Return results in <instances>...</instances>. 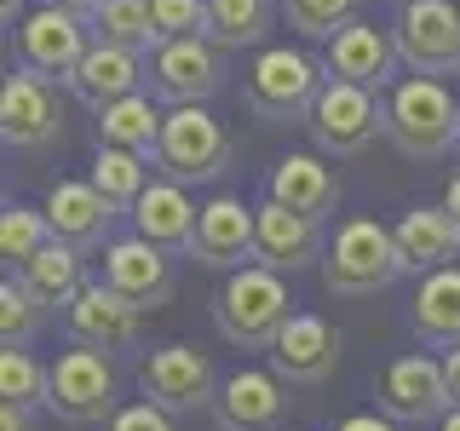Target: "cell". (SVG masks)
<instances>
[{"mask_svg":"<svg viewBox=\"0 0 460 431\" xmlns=\"http://www.w3.org/2000/svg\"><path fill=\"white\" fill-rule=\"evenodd\" d=\"M385 138L409 162H438L460 144V98L443 86V75H409L385 86Z\"/></svg>","mask_w":460,"mask_h":431,"instance_id":"1","label":"cell"},{"mask_svg":"<svg viewBox=\"0 0 460 431\" xmlns=\"http://www.w3.org/2000/svg\"><path fill=\"white\" fill-rule=\"evenodd\" d=\"M288 305H294V299H288L282 270L242 265V270H230L219 282V294H213V322H219V334L230 345H242V351H270V339H277L282 322L294 316Z\"/></svg>","mask_w":460,"mask_h":431,"instance_id":"2","label":"cell"},{"mask_svg":"<svg viewBox=\"0 0 460 431\" xmlns=\"http://www.w3.org/2000/svg\"><path fill=\"white\" fill-rule=\"evenodd\" d=\"M328 64L299 47H259L248 64V110L270 127H305Z\"/></svg>","mask_w":460,"mask_h":431,"instance_id":"3","label":"cell"},{"mask_svg":"<svg viewBox=\"0 0 460 431\" xmlns=\"http://www.w3.org/2000/svg\"><path fill=\"white\" fill-rule=\"evenodd\" d=\"M236 162L225 121L208 104H172V115L162 121V144H155V172L179 184H213L225 179Z\"/></svg>","mask_w":460,"mask_h":431,"instance_id":"4","label":"cell"},{"mask_svg":"<svg viewBox=\"0 0 460 431\" xmlns=\"http://www.w3.org/2000/svg\"><path fill=\"white\" fill-rule=\"evenodd\" d=\"M402 277V253H397V236L385 230L380 219H345L334 248L323 259V282L328 294L340 299H368L380 287H392Z\"/></svg>","mask_w":460,"mask_h":431,"instance_id":"5","label":"cell"},{"mask_svg":"<svg viewBox=\"0 0 460 431\" xmlns=\"http://www.w3.org/2000/svg\"><path fill=\"white\" fill-rule=\"evenodd\" d=\"M305 133L323 155H363L374 138H385V92L328 75L311 104Z\"/></svg>","mask_w":460,"mask_h":431,"instance_id":"6","label":"cell"},{"mask_svg":"<svg viewBox=\"0 0 460 431\" xmlns=\"http://www.w3.org/2000/svg\"><path fill=\"white\" fill-rule=\"evenodd\" d=\"M374 391H380V414H392L397 426H438L455 409L443 356H426V351H409L397 363H385Z\"/></svg>","mask_w":460,"mask_h":431,"instance_id":"7","label":"cell"},{"mask_svg":"<svg viewBox=\"0 0 460 431\" xmlns=\"http://www.w3.org/2000/svg\"><path fill=\"white\" fill-rule=\"evenodd\" d=\"M47 409L58 414V420H69V426L110 420V414H115V368H110V351H93V345H69V351H58Z\"/></svg>","mask_w":460,"mask_h":431,"instance_id":"8","label":"cell"},{"mask_svg":"<svg viewBox=\"0 0 460 431\" xmlns=\"http://www.w3.org/2000/svg\"><path fill=\"white\" fill-rule=\"evenodd\" d=\"M225 86V47L208 35H172L150 52V92L162 104H208Z\"/></svg>","mask_w":460,"mask_h":431,"instance_id":"9","label":"cell"},{"mask_svg":"<svg viewBox=\"0 0 460 431\" xmlns=\"http://www.w3.org/2000/svg\"><path fill=\"white\" fill-rule=\"evenodd\" d=\"M138 391L167 414H196V409H213L219 374H213L208 351H196V345H162L138 363Z\"/></svg>","mask_w":460,"mask_h":431,"instance_id":"10","label":"cell"},{"mask_svg":"<svg viewBox=\"0 0 460 431\" xmlns=\"http://www.w3.org/2000/svg\"><path fill=\"white\" fill-rule=\"evenodd\" d=\"M397 47L414 75H460V6L455 0H402Z\"/></svg>","mask_w":460,"mask_h":431,"instance_id":"11","label":"cell"},{"mask_svg":"<svg viewBox=\"0 0 460 431\" xmlns=\"http://www.w3.org/2000/svg\"><path fill=\"white\" fill-rule=\"evenodd\" d=\"M86 47H93V23L75 18V12H64V6H35L29 18L18 23V64L23 69H35V75H47V81H64L81 69V57Z\"/></svg>","mask_w":460,"mask_h":431,"instance_id":"12","label":"cell"},{"mask_svg":"<svg viewBox=\"0 0 460 431\" xmlns=\"http://www.w3.org/2000/svg\"><path fill=\"white\" fill-rule=\"evenodd\" d=\"M104 282L115 287L121 299H133V305L150 316L162 311L172 299V287H179V277H172V253L155 248L150 236H110L104 242Z\"/></svg>","mask_w":460,"mask_h":431,"instance_id":"13","label":"cell"},{"mask_svg":"<svg viewBox=\"0 0 460 431\" xmlns=\"http://www.w3.org/2000/svg\"><path fill=\"white\" fill-rule=\"evenodd\" d=\"M323 64H328V75H340V81H357V86L385 92V86H397V69H402L397 29H380V23L351 18L345 29H334Z\"/></svg>","mask_w":460,"mask_h":431,"instance_id":"14","label":"cell"},{"mask_svg":"<svg viewBox=\"0 0 460 431\" xmlns=\"http://www.w3.org/2000/svg\"><path fill=\"white\" fill-rule=\"evenodd\" d=\"M328 248H323V219H305V213L282 207V201H259V230H253V265H270L282 277L305 265H323Z\"/></svg>","mask_w":460,"mask_h":431,"instance_id":"15","label":"cell"},{"mask_svg":"<svg viewBox=\"0 0 460 431\" xmlns=\"http://www.w3.org/2000/svg\"><path fill=\"white\" fill-rule=\"evenodd\" d=\"M253 230H259V207H248L236 196H213L201 207L196 236L184 253L208 270H242V265H253Z\"/></svg>","mask_w":460,"mask_h":431,"instance_id":"16","label":"cell"},{"mask_svg":"<svg viewBox=\"0 0 460 431\" xmlns=\"http://www.w3.org/2000/svg\"><path fill=\"white\" fill-rule=\"evenodd\" d=\"M265 356L288 385H323L340 363V328L323 322V316H311V311H294L282 322V334L270 339Z\"/></svg>","mask_w":460,"mask_h":431,"instance_id":"17","label":"cell"},{"mask_svg":"<svg viewBox=\"0 0 460 431\" xmlns=\"http://www.w3.org/2000/svg\"><path fill=\"white\" fill-rule=\"evenodd\" d=\"M58 127H64V110L52 81L18 64V75H6V92H0V138L12 150H40L58 138Z\"/></svg>","mask_w":460,"mask_h":431,"instance_id":"18","label":"cell"},{"mask_svg":"<svg viewBox=\"0 0 460 431\" xmlns=\"http://www.w3.org/2000/svg\"><path fill=\"white\" fill-rule=\"evenodd\" d=\"M64 322H69V339L75 345H93V351H127V345H138L144 311L98 277V282H86L75 294V305L64 311Z\"/></svg>","mask_w":460,"mask_h":431,"instance_id":"19","label":"cell"},{"mask_svg":"<svg viewBox=\"0 0 460 431\" xmlns=\"http://www.w3.org/2000/svg\"><path fill=\"white\" fill-rule=\"evenodd\" d=\"M282 374L277 368H236L230 380H219V397H213V420L219 431H277L288 414L282 397Z\"/></svg>","mask_w":460,"mask_h":431,"instance_id":"20","label":"cell"},{"mask_svg":"<svg viewBox=\"0 0 460 431\" xmlns=\"http://www.w3.org/2000/svg\"><path fill=\"white\" fill-rule=\"evenodd\" d=\"M115 201L98 190L93 179H58L52 190H47V219H52V236L58 242H69V248H81V253H93V248H104L110 242V224H115Z\"/></svg>","mask_w":460,"mask_h":431,"instance_id":"21","label":"cell"},{"mask_svg":"<svg viewBox=\"0 0 460 431\" xmlns=\"http://www.w3.org/2000/svg\"><path fill=\"white\" fill-rule=\"evenodd\" d=\"M144 81H150V52H133V47H115V40L93 35L81 69L69 75V92H75L81 104L104 110V104H115V98H127V92H144Z\"/></svg>","mask_w":460,"mask_h":431,"instance_id":"22","label":"cell"},{"mask_svg":"<svg viewBox=\"0 0 460 431\" xmlns=\"http://www.w3.org/2000/svg\"><path fill=\"white\" fill-rule=\"evenodd\" d=\"M397 253H402V277H426V270H443L460 259V224L449 219V207H409L392 224Z\"/></svg>","mask_w":460,"mask_h":431,"instance_id":"23","label":"cell"},{"mask_svg":"<svg viewBox=\"0 0 460 431\" xmlns=\"http://www.w3.org/2000/svg\"><path fill=\"white\" fill-rule=\"evenodd\" d=\"M265 196L282 201V207H294V213H305V219H328V213L340 207V179H334V167H328L323 155L294 150V155H282V162L270 167Z\"/></svg>","mask_w":460,"mask_h":431,"instance_id":"24","label":"cell"},{"mask_svg":"<svg viewBox=\"0 0 460 431\" xmlns=\"http://www.w3.org/2000/svg\"><path fill=\"white\" fill-rule=\"evenodd\" d=\"M196 219H201V207L190 201V184H179V179H150V190L133 201V230L150 236L155 248H167V253L190 248Z\"/></svg>","mask_w":460,"mask_h":431,"instance_id":"25","label":"cell"},{"mask_svg":"<svg viewBox=\"0 0 460 431\" xmlns=\"http://www.w3.org/2000/svg\"><path fill=\"white\" fill-rule=\"evenodd\" d=\"M409 322H414V339H420L426 351H449V345H460V265L426 270L420 287H414Z\"/></svg>","mask_w":460,"mask_h":431,"instance_id":"26","label":"cell"},{"mask_svg":"<svg viewBox=\"0 0 460 431\" xmlns=\"http://www.w3.org/2000/svg\"><path fill=\"white\" fill-rule=\"evenodd\" d=\"M18 277H23V287L40 299L47 311H58V305H75V294L86 287V270H81V248H69V242H47L35 259H23L18 265Z\"/></svg>","mask_w":460,"mask_h":431,"instance_id":"27","label":"cell"},{"mask_svg":"<svg viewBox=\"0 0 460 431\" xmlns=\"http://www.w3.org/2000/svg\"><path fill=\"white\" fill-rule=\"evenodd\" d=\"M155 104H162L155 92H127V98H115V104H104L98 110V144H121V150H138V155L155 162L162 121H167Z\"/></svg>","mask_w":460,"mask_h":431,"instance_id":"28","label":"cell"},{"mask_svg":"<svg viewBox=\"0 0 460 431\" xmlns=\"http://www.w3.org/2000/svg\"><path fill=\"white\" fill-rule=\"evenodd\" d=\"M270 35V0H208V40L225 52H253Z\"/></svg>","mask_w":460,"mask_h":431,"instance_id":"29","label":"cell"},{"mask_svg":"<svg viewBox=\"0 0 460 431\" xmlns=\"http://www.w3.org/2000/svg\"><path fill=\"white\" fill-rule=\"evenodd\" d=\"M150 155H138V150H121V144H98V155H93V184L104 190L121 213H133V201L150 190Z\"/></svg>","mask_w":460,"mask_h":431,"instance_id":"30","label":"cell"},{"mask_svg":"<svg viewBox=\"0 0 460 431\" xmlns=\"http://www.w3.org/2000/svg\"><path fill=\"white\" fill-rule=\"evenodd\" d=\"M93 35L115 40V47H133V52H155V47H162V29H155L150 0H110V6L93 18Z\"/></svg>","mask_w":460,"mask_h":431,"instance_id":"31","label":"cell"},{"mask_svg":"<svg viewBox=\"0 0 460 431\" xmlns=\"http://www.w3.org/2000/svg\"><path fill=\"white\" fill-rule=\"evenodd\" d=\"M0 397L40 409V402L52 397V368L35 363V356H29V345H6V351H0Z\"/></svg>","mask_w":460,"mask_h":431,"instance_id":"32","label":"cell"},{"mask_svg":"<svg viewBox=\"0 0 460 431\" xmlns=\"http://www.w3.org/2000/svg\"><path fill=\"white\" fill-rule=\"evenodd\" d=\"M52 242V219L47 207H6L0 213V259L6 265H23Z\"/></svg>","mask_w":460,"mask_h":431,"instance_id":"33","label":"cell"},{"mask_svg":"<svg viewBox=\"0 0 460 431\" xmlns=\"http://www.w3.org/2000/svg\"><path fill=\"white\" fill-rule=\"evenodd\" d=\"M357 6H363V0H282L288 29L305 35V40H334V29L351 23Z\"/></svg>","mask_w":460,"mask_h":431,"instance_id":"34","label":"cell"},{"mask_svg":"<svg viewBox=\"0 0 460 431\" xmlns=\"http://www.w3.org/2000/svg\"><path fill=\"white\" fill-rule=\"evenodd\" d=\"M40 311H47V305L23 287V277L0 282V339H6V345H29V339H35Z\"/></svg>","mask_w":460,"mask_h":431,"instance_id":"35","label":"cell"},{"mask_svg":"<svg viewBox=\"0 0 460 431\" xmlns=\"http://www.w3.org/2000/svg\"><path fill=\"white\" fill-rule=\"evenodd\" d=\"M162 40L172 35H208V0H150Z\"/></svg>","mask_w":460,"mask_h":431,"instance_id":"36","label":"cell"},{"mask_svg":"<svg viewBox=\"0 0 460 431\" xmlns=\"http://www.w3.org/2000/svg\"><path fill=\"white\" fill-rule=\"evenodd\" d=\"M104 431H172V414L155 409V402L144 397V402H127V409H115Z\"/></svg>","mask_w":460,"mask_h":431,"instance_id":"37","label":"cell"},{"mask_svg":"<svg viewBox=\"0 0 460 431\" xmlns=\"http://www.w3.org/2000/svg\"><path fill=\"white\" fill-rule=\"evenodd\" d=\"M0 431H35V409L29 402H0Z\"/></svg>","mask_w":460,"mask_h":431,"instance_id":"38","label":"cell"},{"mask_svg":"<svg viewBox=\"0 0 460 431\" xmlns=\"http://www.w3.org/2000/svg\"><path fill=\"white\" fill-rule=\"evenodd\" d=\"M334 431H397V420L392 414H345Z\"/></svg>","mask_w":460,"mask_h":431,"instance_id":"39","label":"cell"},{"mask_svg":"<svg viewBox=\"0 0 460 431\" xmlns=\"http://www.w3.org/2000/svg\"><path fill=\"white\" fill-rule=\"evenodd\" d=\"M52 6H64V12H75V18H86V23H93L98 12L110 6V0H52Z\"/></svg>","mask_w":460,"mask_h":431,"instance_id":"40","label":"cell"},{"mask_svg":"<svg viewBox=\"0 0 460 431\" xmlns=\"http://www.w3.org/2000/svg\"><path fill=\"white\" fill-rule=\"evenodd\" d=\"M443 374H449V397L460 402V345H449V351H443Z\"/></svg>","mask_w":460,"mask_h":431,"instance_id":"41","label":"cell"},{"mask_svg":"<svg viewBox=\"0 0 460 431\" xmlns=\"http://www.w3.org/2000/svg\"><path fill=\"white\" fill-rule=\"evenodd\" d=\"M443 207H449V219L460 224V172L449 179V190H443Z\"/></svg>","mask_w":460,"mask_h":431,"instance_id":"42","label":"cell"},{"mask_svg":"<svg viewBox=\"0 0 460 431\" xmlns=\"http://www.w3.org/2000/svg\"><path fill=\"white\" fill-rule=\"evenodd\" d=\"M18 18H29V12H23V0H0V23L12 29V23H18Z\"/></svg>","mask_w":460,"mask_h":431,"instance_id":"43","label":"cell"},{"mask_svg":"<svg viewBox=\"0 0 460 431\" xmlns=\"http://www.w3.org/2000/svg\"><path fill=\"white\" fill-rule=\"evenodd\" d=\"M438 431H460V402H455V409H449V414L438 420Z\"/></svg>","mask_w":460,"mask_h":431,"instance_id":"44","label":"cell"},{"mask_svg":"<svg viewBox=\"0 0 460 431\" xmlns=\"http://www.w3.org/2000/svg\"><path fill=\"white\" fill-rule=\"evenodd\" d=\"M397 6H402V0H397Z\"/></svg>","mask_w":460,"mask_h":431,"instance_id":"45","label":"cell"}]
</instances>
